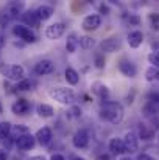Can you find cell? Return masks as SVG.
Returning a JSON list of instances; mask_svg holds the SVG:
<instances>
[{
	"mask_svg": "<svg viewBox=\"0 0 159 160\" xmlns=\"http://www.w3.org/2000/svg\"><path fill=\"white\" fill-rule=\"evenodd\" d=\"M125 117L123 106L117 101H103L100 106V118L105 120L111 124H119L122 123Z\"/></svg>",
	"mask_w": 159,
	"mask_h": 160,
	"instance_id": "cell-1",
	"label": "cell"
},
{
	"mask_svg": "<svg viewBox=\"0 0 159 160\" xmlns=\"http://www.w3.org/2000/svg\"><path fill=\"white\" fill-rule=\"evenodd\" d=\"M49 97L58 101L59 104H66V106H72L75 103V93L72 89L67 87H52L49 90Z\"/></svg>",
	"mask_w": 159,
	"mask_h": 160,
	"instance_id": "cell-2",
	"label": "cell"
},
{
	"mask_svg": "<svg viewBox=\"0 0 159 160\" xmlns=\"http://www.w3.org/2000/svg\"><path fill=\"white\" fill-rule=\"evenodd\" d=\"M98 48H100V53H115L117 50L122 48V41L115 36H111L108 39H103L100 44H98Z\"/></svg>",
	"mask_w": 159,
	"mask_h": 160,
	"instance_id": "cell-3",
	"label": "cell"
},
{
	"mask_svg": "<svg viewBox=\"0 0 159 160\" xmlns=\"http://www.w3.org/2000/svg\"><path fill=\"white\" fill-rule=\"evenodd\" d=\"M142 112H144L147 117L158 115L159 113V95L158 93H148L147 103H145V106L142 107Z\"/></svg>",
	"mask_w": 159,
	"mask_h": 160,
	"instance_id": "cell-4",
	"label": "cell"
},
{
	"mask_svg": "<svg viewBox=\"0 0 159 160\" xmlns=\"http://www.w3.org/2000/svg\"><path fill=\"white\" fill-rule=\"evenodd\" d=\"M13 33L19 38V39H22L24 42H30V44H33V42H36V34L28 28V27H25V25H16L14 28H13Z\"/></svg>",
	"mask_w": 159,
	"mask_h": 160,
	"instance_id": "cell-5",
	"label": "cell"
},
{
	"mask_svg": "<svg viewBox=\"0 0 159 160\" xmlns=\"http://www.w3.org/2000/svg\"><path fill=\"white\" fill-rule=\"evenodd\" d=\"M64 33H66V25L61 23V22H56V23H52V25H49V27L45 28L44 36H45L47 39H50V41H56V39H59Z\"/></svg>",
	"mask_w": 159,
	"mask_h": 160,
	"instance_id": "cell-6",
	"label": "cell"
},
{
	"mask_svg": "<svg viewBox=\"0 0 159 160\" xmlns=\"http://www.w3.org/2000/svg\"><path fill=\"white\" fill-rule=\"evenodd\" d=\"M122 140H123V145H125V151L126 152L133 154V152H136L139 149V137H137L136 132H133V131L126 132Z\"/></svg>",
	"mask_w": 159,
	"mask_h": 160,
	"instance_id": "cell-7",
	"label": "cell"
},
{
	"mask_svg": "<svg viewBox=\"0 0 159 160\" xmlns=\"http://www.w3.org/2000/svg\"><path fill=\"white\" fill-rule=\"evenodd\" d=\"M24 8H25V5H24V2H9L8 5H6V8L3 9V14L13 22L19 14H22V11H24Z\"/></svg>",
	"mask_w": 159,
	"mask_h": 160,
	"instance_id": "cell-8",
	"label": "cell"
},
{
	"mask_svg": "<svg viewBox=\"0 0 159 160\" xmlns=\"http://www.w3.org/2000/svg\"><path fill=\"white\" fill-rule=\"evenodd\" d=\"M102 25V16L100 14H89L83 19V30L84 31H95L98 30V27Z\"/></svg>",
	"mask_w": 159,
	"mask_h": 160,
	"instance_id": "cell-9",
	"label": "cell"
},
{
	"mask_svg": "<svg viewBox=\"0 0 159 160\" xmlns=\"http://www.w3.org/2000/svg\"><path fill=\"white\" fill-rule=\"evenodd\" d=\"M72 145L78 149H84L87 145H89V134L86 129H80L73 134L72 137Z\"/></svg>",
	"mask_w": 159,
	"mask_h": 160,
	"instance_id": "cell-10",
	"label": "cell"
},
{
	"mask_svg": "<svg viewBox=\"0 0 159 160\" xmlns=\"http://www.w3.org/2000/svg\"><path fill=\"white\" fill-rule=\"evenodd\" d=\"M34 73L38 75V76H45V75H50L55 72V64H53L50 59H42V61H39L36 65H34Z\"/></svg>",
	"mask_w": 159,
	"mask_h": 160,
	"instance_id": "cell-11",
	"label": "cell"
},
{
	"mask_svg": "<svg viewBox=\"0 0 159 160\" xmlns=\"http://www.w3.org/2000/svg\"><path fill=\"white\" fill-rule=\"evenodd\" d=\"M14 145H16L19 149H22V151H28V149H33V148H34L36 138H34L31 134H25V135L16 138V140H14Z\"/></svg>",
	"mask_w": 159,
	"mask_h": 160,
	"instance_id": "cell-12",
	"label": "cell"
},
{
	"mask_svg": "<svg viewBox=\"0 0 159 160\" xmlns=\"http://www.w3.org/2000/svg\"><path fill=\"white\" fill-rule=\"evenodd\" d=\"M119 70H120V73H122L123 76H126V78H134V76L137 75V67H136L131 61H128V59H122V61L119 62Z\"/></svg>",
	"mask_w": 159,
	"mask_h": 160,
	"instance_id": "cell-13",
	"label": "cell"
},
{
	"mask_svg": "<svg viewBox=\"0 0 159 160\" xmlns=\"http://www.w3.org/2000/svg\"><path fill=\"white\" fill-rule=\"evenodd\" d=\"M34 138H36V142H38L41 146H47V145H50V142H52V138H53L52 129H50V128H47V126L41 128V129L36 132Z\"/></svg>",
	"mask_w": 159,
	"mask_h": 160,
	"instance_id": "cell-14",
	"label": "cell"
},
{
	"mask_svg": "<svg viewBox=\"0 0 159 160\" xmlns=\"http://www.w3.org/2000/svg\"><path fill=\"white\" fill-rule=\"evenodd\" d=\"M6 76L11 79V81H22L24 79V76H25V70H24V67L22 65H19V64H14V65H9L8 67V70H6Z\"/></svg>",
	"mask_w": 159,
	"mask_h": 160,
	"instance_id": "cell-15",
	"label": "cell"
},
{
	"mask_svg": "<svg viewBox=\"0 0 159 160\" xmlns=\"http://www.w3.org/2000/svg\"><path fill=\"white\" fill-rule=\"evenodd\" d=\"M108 149L112 156H123L126 151H125V145H123V140L122 138H111L109 140V145H108Z\"/></svg>",
	"mask_w": 159,
	"mask_h": 160,
	"instance_id": "cell-16",
	"label": "cell"
},
{
	"mask_svg": "<svg viewBox=\"0 0 159 160\" xmlns=\"http://www.w3.org/2000/svg\"><path fill=\"white\" fill-rule=\"evenodd\" d=\"M126 41H128V45L131 48H139L142 45V42H144V33L140 30H133V31L128 33Z\"/></svg>",
	"mask_w": 159,
	"mask_h": 160,
	"instance_id": "cell-17",
	"label": "cell"
},
{
	"mask_svg": "<svg viewBox=\"0 0 159 160\" xmlns=\"http://www.w3.org/2000/svg\"><path fill=\"white\" fill-rule=\"evenodd\" d=\"M22 20H24L25 27L28 25V27H33V28H39V25H41V19L36 14V11H25L22 14Z\"/></svg>",
	"mask_w": 159,
	"mask_h": 160,
	"instance_id": "cell-18",
	"label": "cell"
},
{
	"mask_svg": "<svg viewBox=\"0 0 159 160\" xmlns=\"http://www.w3.org/2000/svg\"><path fill=\"white\" fill-rule=\"evenodd\" d=\"M31 109V104H30V101H27V100H24V98H20V100H17L13 106H11V110H13V113H16V115H25L28 110Z\"/></svg>",
	"mask_w": 159,
	"mask_h": 160,
	"instance_id": "cell-19",
	"label": "cell"
},
{
	"mask_svg": "<svg viewBox=\"0 0 159 160\" xmlns=\"http://www.w3.org/2000/svg\"><path fill=\"white\" fill-rule=\"evenodd\" d=\"M92 92H94L100 100H108V97H109V89L106 87L103 82H94V84H92Z\"/></svg>",
	"mask_w": 159,
	"mask_h": 160,
	"instance_id": "cell-20",
	"label": "cell"
},
{
	"mask_svg": "<svg viewBox=\"0 0 159 160\" xmlns=\"http://www.w3.org/2000/svg\"><path fill=\"white\" fill-rule=\"evenodd\" d=\"M36 14L39 16L41 22H44V20H49L53 14H55V9H53V6H49V5H42V6H39V8L36 9Z\"/></svg>",
	"mask_w": 159,
	"mask_h": 160,
	"instance_id": "cell-21",
	"label": "cell"
},
{
	"mask_svg": "<svg viewBox=\"0 0 159 160\" xmlns=\"http://www.w3.org/2000/svg\"><path fill=\"white\" fill-rule=\"evenodd\" d=\"M64 78H66V81H67L70 86H77L78 81H80V75H78V72H77L75 68H72V67H67V68H66V72H64Z\"/></svg>",
	"mask_w": 159,
	"mask_h": 160,
	"instance_id": "cell-22",
	"label": "cell"
},
{
	"mask_svg": "<svg viewBox=\"0 0 159 160\" xmlns=\"http://www.w3.org/2000/svg\"><path fill=\"white\" fill-rule=\"evenodd\" d=\"M137 137H139V140L142 138V140H151L153 137H155V131L151 129V128H148L147 124H139V128H137Z\"/></svg>",
	"mask_w": 159,
	"mask_h": 160,
	"instance_id": "cell-23",
	"label": "cell"
},
{
	"mask_svg": "<svg viewBox=\"0 0 159 160\" xmlns=\"http://www.w3.org/2000/svg\"><path fill=\"white\" fill-rule=\"evenodd\" d=\"M80 42H78V38L75 34H69L67 36V41H66V50L67 53H75L77 48H78Z\"/></svg>",
	"mask_w": 159,
	"mask_h": 160,
	"instance_id": "cell-24",
	"label": "cell"
},
{
	"mask_svg": "<svg viewBox=\"0 0 159 160\" xmlns=\"http://www.w3.org/2000/svg\"><path fill=\"white\" fill-rule=\"evenodd\" d=\"M25 134H30V129H28V126H24V124H17V126H13L11 128V137L16 140V138H19V137H22V135H25Z\"/></svg>",
	"mask_w": 159,
	"mask_h": 160,
	"instance_id": "cell-25",
	"label": "cell"
},
{
	"mask_svg": "<svg viewBox=\"0 0 159 160\" xmlns=\"http://www.w3.org/2000/svg\"><path fill=\"white\" fill-rule=\"evenodd\" d=\"M38 115L42 117V118H52L55 115V109H53L50 104H39L38 106Z\"/></svg>",
	"mask_w": 159,
	"mask_h": 160,
	"instance_id": "cell-26",
	"label": "cell"
},
{
	"mask_svg": "<svg viewBox=\"0 0 159 160\" xmlns=\"http://www.w3.org/2000/svg\"><path fill=\"white\" fill-rule=\"evenodd\" d=\"M78 42H80V47L83 50H91V48L95 47V39L91 38V36H81L78 39Z\"/></svg>",
	"mask_w": 159,
	"mask_h": 160,
	"instance_id": "cell-27",
	"label": "cell"
},
{
	"mask_svg": "<svg viewBox=\"0 0 159 160\" xmlns=\"http://www.w3.org/2000/svg\"><path fill=\"white\" fill-rule=\"evenodd\" d=\"M145 79L148 82H158L159 81V68L156 67H148L145 72Z\"/></svg>",
	"mask_w": 159,
	"mask_h": 160,
	"instance_id": "cell-28",
	"label": "cell"
},
{
	"mask_svg": "<svg viewBox=\"0 0 159 160\" xmlns=\"http://www.w3.org/2000/svg\"><path fill=\"white\" fill-rule=\"evenodd\" d=\"M11 123L9 121H2L0 123V140L2 138H5V137H8L9 134H11Z\"/></svg>",
	"mask_w": 159,
	"mask_h": 160,
	"instance_id": "cell-29",
	"label": "cell"
},
{
	"mask_svg": "<svg viewBox=\"0 0 159 160\" xmlns=\"http://www.w3.org/2000/svg\"><path fill=\"white\" fill-rule=\"evenodd\" d=\"M123 20L128 25H139L140 23V19L136 14H123Z\"/></svg>",
	"mask_w": 159,
	"mask_h": 160,
	"instance_id": "cell-30",
	"label": "cell"
},
{
	"mask_svg": "<svg viewBox=\"0 0 159 160\" xmlns=\"http://www.w3.org/2000/svg\"><path fill=\"white\" fill-rule=\"evenodd\" d=\"M31 87H33V82H31L30 79H27V78H24L22 81H19V82H17V89H19V90H22V92L31 90Z\"/></svg>",
	"mask_w": 159,
	"mask_h": 160,
	"instance_id": "cell-31",
	"label": "cell"
},
{
	"mask_svg": "<svg viewBox=\"0 0 159 160\" xmlns=\"http://www.w3.org/2000/svg\"><path fill=\"white\" fill-rule=\"evenodd\" d=\"M105 54L103 53H97L95 54V58H94V64H95V67L97 68H103L105 67Z\"/></svg>",
	"mask_w": 159,
	"mask_h": 160,
	"instance_id": "cell-32",
	"label": "cell"
},
{
	"mask_svg": "<svg viewBox=\"0 0 159 160\" xmlns=\"http://www.w3.org/2000/svg\"><path fill=\"white\" fill-rule=\"evenodd\" d=\"M148 62L151 64V67L159 68V52H153L148 54Z\"/></svg>",
	"mask_w": 159,
	"mask_h": 160,
	"instance_id": "cell-33",
	"label": "cell"
},
{
	"mask_svg": "<svg viewBox=\"0 0 159 160\" xmlns=\"http://www.w3.org/2000/svg\"><path fill=\"white\" fill-rule=\"evenodd\" d=\"M148 19H150L151 28H153V30H159V14H156V12H151V14L148 16Z\"/></svg>",
	"mask_w": 159,
	"mask_h": 160,
	"instance_id": "cell-34",
	"label": "cell"
},
{
	"mask_svg": "<svg viewBox=\"0 0 159 160\" xmlns=\"http://www.w3.org/2000/svg\"><path fill=\"white\" fill-rule=\"evenodd\" d=\"M0 143L5 146V149H11V146L14 145V138H13L11 135H8V137L2 138V140H0Z\"/></svg>",
	"mask_w": 159,
	"mask_h": 160,
	"instance_id": "cell-35",
	"label": "cell"
},
{
	"mask_svg": "<svg viewBox=\"0 0 159 160\" xmlns=\"http://www.w3.org/2000/svg\"><path fill=\"white\" fill-rule=\"evenodd\" d=\"M9 22H11V20H9V19H8V17H6V16L2 12V14H0V27H2V28H5V27H6Z\"/></svg>",
	"mask_w": 159,
	"mask_h": 160,
	"instance_id": "cell-36",
	"label": "cell"
},
{
	"mask_svg": "<svg viewBox=\"0 0 159 160\" xmlns=\"http://www.w3.org/2000/svg\"><path fill=\"white\" fill-rule=\"evenodd\" d=\"M136 160H156V159L151 157V156H148V154H139Z\"/></svg>",
	"mask_w": 159,
	"mask_h": 160,
	"instance_id": "cell-37",
	"label": "cell"
},
{
	"mask_svg": "<svg viewBox=\"0 0 159 160\" xmlns=\"http://www.w3.org/2000/svg\"><path fill=\"white\" fill-rule=\"evenodd\" d=\"M100 12H103V14H109V8L106 6L105 3H102V5H100Z\"/></svg>",
	"mask_w": 159,
	"mask_h": 160,
	"instance_id": "cell-38",
	"label": "cell"
},
{
	"mask_svg": "<svg viewBox=\"0 0 159 160\" xmlns=\"http://www.w3.org/2000/svg\"><path fill=\"white\" fill-rule=\"evenodd\" d=\"M73 115L75 117H81V109L78 106H73Z\"/></svg>",
	"mask_w": 159,
	"mask_h": 160,
	"instance_id": "cell-39",
	"label": "cell"
},
{
	"mask_svg": "<svg viewBox=\"0 0 159 160\" xmlns=\"http://www.w3.org/2000/svg\"><path fill=\"white\" fill-rule=\"evenodd\" d=\"M50 160H66V159H64V156H61V154H53Z\"/></svg>",
	"mask_w": 159,
	"mask_h": 160,
	"instance_id": "cell-40",
	"label": "cell"
},
{
	"mask_svg": "<svg viewBox=\"0 0 159 160\" xmlns=\"http://www.w3.org/2000/svg\"><path fill=\"white\" fill-rule=\"evenodd\" d=\"M97 160H111V156L109 154H102V156H98Z\"/></svg>",
	"mask_w": 159,
	"mask_h": 160,
	"instance_id": "cell-41",
	"label": "cell"
},
{
	"mask_svg": "<svg viewBox=\"0 0 159 160\" xmlns=\"http://www.w3.org/2000/svg\"><path fill=\"white\" fill-rule=\"evenodd\" d=\"M28 160H45L44 156H34V157H30Z\"/></svg>",
	"mask_w": 159,
	"mask_h": 160,
	"instance_id": "cell-42",
	"label": "cell"
},
{
	"mask_svg": "<svg viewBox=\"0 0 159 160\" xmlns=\"http://www.w3.org/2000/svg\"><path fill=\"white\" fill-rule=\"evenodd\" d=\"M3 45H5V38H3V36L0 34V48H2Z\"/></svg>",
	"mask_w": 159,
	"mask_h": 160,
	"instance_id": "cell-43",
	"label": "cell"
},
{
	"mask_svg": "<svg viewBox=\"0 0 159 160\" xmlns=\"http://www.w3.org/2000/svg\"><path fill=\"white\" fill-rule=\"evenodd\" d=\"M0 160H8V157H6V154H5L3 151L0 152Z\"/></svg>",
	"mask_w": 159,
	"mask_h": 160,
	"instance_id": "cell-44",
	"label": "cell"
},
{
	"mask_svg": "<svg viewBox=\"0 0 159 160\" xmlns=\"http://www.w3.org/2000/svg\"><path fill=\"white\" fill-rule=\"evenodd\" d=\"M72 160H86V159H83V157H73Z\"/></svg>",
	"mask_w": 159,
	"mask_h": 160,
	"instance_id": "cell-45",
	"label": "cell"
},
{
	"mask_svg": "<svg viewBox=\"0 0 159 160\" xmlns=\"http://www.w3.org/2000/svg\"><path fill=\"white\" fill-rule=\"evenodd\" d=\"M120 160H131L130 157H123V159H120Z\"/></svg>",
	"mask_w": 159,
	"mask_h": 160,
	"instance_id": "cell-46",
	"label": "cell"
},
{
	"mask_svg": "<svg viewBox=\"0 0 159 160\" xmlns=\"http://www.w3.org/2000/svg\"><path fill=\"white\" fill-rule=\"evenodd\" d=\"M158 138H159V137H158Z\"/></svg>",
	"mask_w": 159,
	"mask_h": 160,
	"instance_id": "cell-47",
	"label": "cell"
}]
</instances>
